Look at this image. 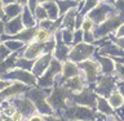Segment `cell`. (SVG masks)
<instances>
[{"instance_id": "cell-1", "label": "cell", "mask_w": 124, "mask_h": 121, "mask_svg": "<svg viewBox=\"0 0 124 121\" xmlns=\"http://www.w3.org/2000/svg\"><path fill=\"white\" fill-rule=\"evenodd\" d=\"M3 80H9V81H19V83H23L29 86H34V85H38V77L34 75L32 72L26 71V70H22L19 67H16L13 70H9L5 73L0 75Z\"/></svg>"}, {"instance_id": "cell-2", "label": "cell", "mask_w": 124, "mask_h": 121, "mask_svg": "<svg viewBox=\"0 0 124 121\" xmlns=\"http://www.w3.org/2000/svg\"><path fill=\"white\" fill-rule=\"evenodd\" d=\"M94 111L91 107L75 104V106H67V108L65 110V119L72 121H92L94 120Z\"/></svg>"}, {"instance_id": "cell-3", "label": "cell", "mask_w": 124, "mask_h": 121, "mask_svg": "<svg viewBox=\"0 0 124 121\" xmlns=\"http://www.w3.org/2000/svg\"><path fill=\"white\" fill-rule=\"evenodd\" d=\"M123 21V14H114L111 17H108L107 19H105L102 23L100 25H96L94 27V36L96 39H102V37H106L110 32H112L114 30H116L118 27L122 25Z\"/></svg>"}, {"instance_id": "cell-4", "label": "cell", "mask_w": 124, "mask_h": 121, "mask_svg": "<svg viewBox=\"0 0 124 121\" xmlns=\"http://www.w3.org/2000/svg\"><path fill=\"white\" fill-rule=\"evenodd\" d=\"M61 72H62V63L53 57L48 70L40 77H38V85L40 88H50L54 83V77Z\"/></svg>"}, {"instance_id": "cell-5", "label": "cell", "mask_w": 124, "mask_h": 121, "mask_svg": "<svg viewBox=\"0 0 124 121\" xmlns=\"http://www.w3.org/2000/svg\"><path fill=\"white\" fill-rule=\"evenodd\" d=\"M67 98H69V90L67 89L57 86V88L53 89L52 93H50V95L46 98V102L52 106L53 110L61 111V110H66V108H67Z\"/></svg>"}, {"instance_id": "cell-6", "label": "cell", "mask_w": 124, "mask_h": 121, "mask_svg": "<svg viewBox=\"0 0 124 121\" xmlns=\"http://www.w3.org/2000/svg\"><path fill=\"white\" fill-rule=\"evenodd\" d=\"M94 52V45L93 44H87V43H80L78 45H74V48L70 50L69 54V59L79 63L85 59H88L89 57Z\"/></svg>"}, {"instance_id": "cell-7", "label": "cell", "mask_w": 124, "mask_h": 121, "mask_svg": "<svg viewBox=\"0 0 124 121\" xmlns=\"http://www.w3.org/2000/svg\"><path fill=\"white\" fill-rule=\"evenodd\" d=\"M114 10H116L114 5L103 3V4H98L96 8H93L87 15L89 18L93 19V22H94L96 25H100V23H102L105 19H107L108 17L114 15V14H111Z\"/></svg>"}, {"instance_id": "cell-8", "label": "cell", "mask_w": 124, "mask_h": 121, "mask_svg": "<svg viewBox=\"0 0 124 121\" xmlns=\"http://www.w3.org/2000/svg\"><path fill=\"white\" fill-rule=\"evenodd\" d=\"M79 68L81 70V72L84 73L85 79H87V81H89V83H93V81L98 77L100 73L102 72L101 64L97 63V62H94V61H92V59L83 61L79 64Z\"/></svg>"}, {"instance_id": "cell-9", "label": "cell", "mask_w": 124, "mask_h": 121, "mask_svg": "<svg viewBox=\"0 0 124 121\" xmlns=\"http://www.w3.org/2000/svg\"><path fill=\"white\" fill-rule=\"evenodd\" d=\"M12 103L14 104V107L17 108V111H19L23 116H31L36 111L35 103L32 100H30L29 98H21V97H13L12 98Z\"/></svg>"}, {"instance_id": "cell-10", "label": "cell", "mask_w": 124, "mask_h": 121, "mask_svg": "<svg viewBox=\"0 0 124 121\" xmlns=\"http://www.w3.org/2000/svg\"><path fill=\"white\" fill-rule=\"evenodd\" d=\"M54 37H56V49H54V58L58 59L60 62L62 61H66V58H69V54H70V45L65 44L63 40H62V35H61V30H58L56 35H54Z\"/></svg>"}, {"instance_id": "cell-11", "label": "cell", "mask_w": 124, "mask_h": 121, "mask_svg": "<svg viewBox=\"0 0 124 121\" xmlns=\"http://www.w3.org/2000/svg\"><path fill=\"white\" fill-rule=\"evenodd\" d=\"M29 85L19 83V81H14L10 84V86H8L7 89H4L3 92H0V98L1 99H10L13 97H17L22 93H26L29 90Z\"/></svg>"}, {"instance_id": "cell-12", "label": "cell", "mask_w": 124, "mask_h": 121, "mask_svg": "<svg viewBox=\"0 0 124 121\" xmlns=\"http://www.w3.org/2000/svg\"><path fill=\"white\" fill-rule=\"evenodd\" d=\"M76 104L80 106H85V107H94V104L97 103V97L93 92L88 90V89H83L80 93H76L72 97Z\"/></svg>"}, {"instance_id": "cell-13", "label": "cell", "mask_w": 124, "mask_h": 121, "mask_svg": "<svg viewBox=\"0 0 124 121\" xmlns=\"http://www.w3.org/2000/svg\"><path fill=\"white\" fill-rule=\"evenodd\" d=\"M52 58H53L52 53L43 54V56H40L36 61H35L34 67H32V70H31V72H32L36 77H40L43 73H44L46 70H48L49 64H50V61H52Z\"/></svg>"}, {"instance_id": "cell-14", "label": "cell", "mask_w": 124, "mask_h": 121, "mask_svg": "<svg viewBox=\"0 0 124 121\" xmlns=\"http://www.w3.org/2000/svg\"><path fill=\"white\" fill-rule=\"evenodd\" d=\"M23 28H26V27L23 25L22 15H18V17L4 22V35H8V36H13L16 34L21 32Z\"/></svg>"}, {"instance_id": "cell-15", "label": "cell", "mask_w": 124, "mask_h": 121, "mask_svg": "<svg viewBox=\"0 0 124 121\" xmlns=\"http://www.w3.org/2000/svg\"><path fill=\"white\" fill-rule=\"evenodd\" d=\"M44 48H45V43L32 41L26 46L23 57L27 58V59H36V58L44 54Z\"/></svg>"}, {"instance_id": "cell-16", "label": "cell", "mask_w": 124, "mask_h": 121, "mask_svg": "<svg viewBox=\"0 0 124 121\" xmlns=\"http://www.w3.org/2000/svg\"><path fill=\"white\" fill-rule=\"evenodd\" d=\"M112 90H114V79L110 75H105L103 77H101L96 89L97 94H100L101 97H105L111 94Z\"/></svg>"}, {"instance_id": "cell-17", "label": "cell", "mask_w": 124, "mask_h": 121, "mask_svg": "<svg viewBox=\"0 0 124 121\" xmlns=\"http://www.w3.org/2000/svg\"><path fill=\"white\" fill-rule=\"evenodd\" d=\"M63 88H66L69 92L71 93H80L81 90L84 89V84H83V79H81L80 73L74 77H70V79H66L65 80V85Z\"/></svg>"}, {"instance_id": "cell-18", "label": "cell", "mask_w": 124, "mask_h": 121, "mask_svg": "<svg viewBox=\"0 0 124 121\" xmlns=\"http://www.w3.org/2000/svg\"><path fill=\"white\" fill-rule=\"evenodd\" d=\"M100 53L101 56H107V57H124V49L118 46L115 43H106L100 49Z\"/></svg>"}, {"instance_id": "cell-19", "label": "cell", "mask_w": 124, "mask_h": 121, "mask_svg": "<svg viewBox=\"0 0 124 121\" xmlns=\"http://www.w3.org/2000/svg\"><path fill=\"white\" fill-rule=\"evenodd\" d=\"M23 10V7L21 4H18L17 1L14 3H9L4 5V14H5V21H9L12 18H16L18 15H21ZM4 21V22H5Z\"/></svg>"}, {"instance_id": "cell-20", "label": "cell", "mask_w": 124, "mask_h": 121, "mask_svg": "<svg viewBox=\"0 0 124 121\" xmlns=\"http://www.w3.org/2000/svg\"><path fill=\"white\" fill-rule=\"evenodd\" d=\"M79 66H78L75 62L72 61H65L62 63V73L61 75L63 76V80L70 79V77H74L76 75H79Z\"/></svg>"}, {"instance_id": "cell-21", "label": "cell", "mask_w": 124, "mask_h": 121, "mask_svg": "<svg viewBox=\"0 0 124 121\" xmlns=\"http://www.w3.org/2000/svg\"><path fill=\"white\" fill-rule=\"evenodd\" d=\"M43 7L45 8L46 13H48V18L52 19V21H57L58 18H61L60 15V9H58V5L56 3V0H48L46 3L41 4Z\"/></svg>"}, {"instance_id": "cell-22", "label": "cell", "mask_w": 124, "mask_h": 121, "mask_svg": "<svg viewBox=\"0 0 124 121\" xmlns=\"http://www.w3.org/2000/svg\"><path fill=\"white\" fill-rule=\"evenodd\" d=\"M98 62L101 64V70L105 75H111L114 72V68H115V63H114V59L111 57H107V56H98Z\"/></svg>"}, {"instance_id": "cell-23", "label": "cell", "mask_w": 124, "mask_h": 121, "mask_svg": "<svg viewBox=\"0 0 124 121\" xmlns=\"http://www.w3.org/2000/svg\"><path fill=\"white\" fill-rule=\"evenodd\" d=\"M76 15H78V8H72V9H70L67 13L63 15V18H62L63 28H70V30L75 28Z\"/></svg>"}, {"instance_id": "cell-24", "label": "cell", "mask_w": 124, "mask_h": 121, "mask_svg": "<svg viewBox=\"0 0 124 121\" xmlns=\"http://www.w3.org/2000/svg\"><path fill=\"white\" fill-rule=\"evenodd\" d=\"M22 21H23V25H25L26 28H30V27H36V21L38 19L35 18V14L32 13V12L30 10L29 7H23V10H22Z\"/></svg>"}, {"instance_id": "cell-25", "label": "cell", "mask_w": 124, "mask_h": 121, "mask_svg": "<svg viewBox=\"0 0 124 121\" xmlns=\"http://www.w3.org/2000/svg\"><path fill=\"white\" fill-rule=\"evenodd\" d=\"M56 3L58 5V9H60V15L61 17H63L70 9L78 8L79 4H80L79 1H76V0H56Z\"/></svg>"}, {"instance_id": "cell-26", "label": "cell", "mask_w": 124, "mask_h": 121, "mask_svg": "<svg viewBox=\"0 0 124 121\" xmlns=\"http://www.w3.org/2000/svg\"><path fill=\"white\" fill-rule=\"evenodd\" d=\"M97 108L101 114H103L105 116H112L115 115L114 108L111 107V104L105 99V97H97Z\"/></svg>"}, {"instance_id": "cell-27", "label": "cell", "mask_w": 124, "mask_h": 121, "mask_svg": "<svg viewBox=\"0 0 124 121\" xmlns=\"http://www.w3.org/2000/svg\"><path fill=\"white\" fill-rule=\"evenodd\" d=\"M108 103L111 104V107L114 108H118L120 107L122 104L124 103V97L122 95V93L118 92V90H112L110 97H108Z\"/></svg>"}, {"instance_id": "cell-28", "label": "cell", "mask_w": 124, "mask_h": 121, "mask_svg": "<svg viewBox=\"0 0 124 121\" xmlns=\"http://www.w3.org/2000/svg\"><path fill=\"white\" fill-rule=\"evenodd\" d=\"M53 37V35L49 32L48 30H44V28H38L36 34H35V37H34V41H39V43H46L48 40Z\"/></svg>"}, {"instance_id": "cell-29", "label": "cell", "mask_w": 124, "mask_h": 121, "mask_svg": "<svg viewBox=\"0 0 124 121\" xmlns=\"http://www.w3.org/2000/svg\"><path fill=\"white\" fill-rule=\"evenodd\" d=\"M98 4H100L98 0H84V1H83V7H81L79 14H81V15H87L89 12H91L93 8H96L97 5H98Z\"/></svg>"}, {"instance_id": "cell-30", "label": "cell", "mask_w": 124, "mask_h": 121, "mask_svg": "<svg viewBox=\"0 0 124 121\" xmlns=\"http://www.w3.org/2000/svg\"><path fill=\"white\" fill-rule=\"evenodd\" d=\"M34 59H27V58L22 57V58H17V62H16V67H19L22 70H26V71H31L34 67Z\"/></svg>"}, {"instance_id": "cell-31", "label": "cell", "mask_w": 124, "mask_h": 121, "mask_svg": "<svg viewBox=\"0 0 124 121\" xmlns=\"http://www.w3.org/2000/svg\"><path fill=\"white\" fill-rule=\"evenodd\" d=\"M4 44H5L8 48L10 49V52H19L23 46H25L26 44L25 43H22V41H18V40H5V41H3Z\"/></svg>"}, {"instance_id": "cell-32", "label": "cell", "mask_w": 124, "mask_h": 121, "mask_svg": "<svg viewBox=\"0 0 124 121\" xmlns=\"http://www.w3.org/2000/svg\"><path fill=\"white\" fill-rule=\"evenodd\" d=\"M74 30L70 28H63L61 30V35H62V40H63L65 44L67 45H72V40H74Z\"/></svg>"}, {"instance_id": "cell-33", "label": "cell", "mask_w": 124, "mask_h": 121, "mask_svg": "<svg viewBox=\"0 0 124 121\" xmlns=\"http://www.w3.org/2000/svg\"><path fill=\"white\" fill-rule=\"evenodd\" d=\"M94 27H96V23L93 22V19L89 18L88 15H84V19H83V23H81L80 30H83L84 32H88V31H93Z\"/></svg>"}, {"instance_id": "cell-34", "label": "cell", "mask_w": 124, "mask_h": 121, "mask_svg": "<svg viewBox=\"0 0 124 121\" xmlns=\"http://www.w3.org/2000/svg\"><path fill=\"white\" fill-rule=\"evenodd\" d=\"M34 14H35V18H36L38 21H44V19H48V13H46L45 8L43 7L41 4H39V5L36 7Z\"/></svg>"}, {"instance_id": "cell-35", "label": "cell", "mask_w": 124, "mask_h": 121, "mask_svg": "<svg viewBox=\"0 0 124 121\" xmlns=\"http://www.w3.org/2000/svg\"><path fill=\"white\" fill-rule=\"evenodd\" d=\"M12 53H13V52H10V49L8 48L4 43L0 44V62H3L4 59H7V58L9 57Z\"/></svg>"}, {"instance_id": "cell-36", "label": "cell", "mask_w": 124, "mask_h": 121, "mask_svg": "<svg viewBox=\"0 0 124 121\" xmlns=\"http://www.w3.org/2000/svg\"><path fill=\"white\" fill-rule=\"evenodd\" d=\"M84 32V31H83ZM96 36L92 31H88V32H84L83 34V43H87V44H94L96 43Z\"/></svg>"}, {"instance_id": "cell-37", "label": "cell", "mask_w": 124, "mask_h": 121, "mask_svg": "<svg viewBox=\"0 0 124 121\" xmlns=\"http://www.w3.org/2000/svg\"><path fill=\"white\" fill-rule=\"evenodd\" d=\"M83 30H76L74 32V40H72V45H78L80 43H83Z\"/></svg>"}, {"instance_id": "cell-38", "label": "cell", "mask_w": 124, "mask_h": 121, "mask_svg": "<svg viewBox=\"0 0 124 121\" xmlns=\"http://www.w3.org/2000/svg\"><path fill=\"white\" fill-rule=\"evenodd\" d=\"M114 7L119 14H124V0H116L114 3Z\"/></svg>"}, {"instance_id": "cell-39", "label": "cell", "mask_w": 124, "mask_h": 121, "mask_svg": "<svg viewBox=\"0 0 124 121\" xmlns=\"http://www.w3.org/2000/svg\"><path fill=\"white\" fill-rule=\"evenodd\" d=\"M115 68H116V73L119 75V77H122L124 80V64L115 62Z\"/></svg>"}, {"instance_id": "cell-40", "label": "cell", "mask_w": 124, "mask_h": 121, "mask_svg": "<svg viewBox=\"0 0 124 121\" xmlns=\"http://www.w3.org/2000/svg\"><path fill=\"white\" fill-rule=\"evenodd\" d=\"M10 120L12 121H23V115L19 111H16L14 114L10 116Z\"/></svg>"}, {"instance_id": "cell-41", "label": "cell", "mask_w": 124, "mask_h": 121, "mask_svg": "<svg viewBox=\"0 0 124 121\" xmlns=\"http://www.w3.org/2000/svg\"><path fill=\"white\" fill-rule=\"evenodd\" d=\"M115 36L116 37H124V22L115 30Z\"/></svg>"}, {"instance_id": "cell-42", "label": "cell", "mask_w": 124, "mask_h": 121, "mask_svg": "<svg viewBox=\"0 0 124 121\" xmlns=\"http://www.w3.org/2000/svg\"><path fill=\"white\" fill-rule=\"evenodd\" d=\"M10 81L9 80H3L1 77H0V92H3L4 89H7L8 86H10Z\"/></svg>"}, {"instance_id": "cell-43", "label": "cell", "mask_w": 124, "mask_h": 121, "mask_svg": "<svg viewBox=\"0 0 124 121\" xmlns=\"http://www.w3.org/2000/svg\"><path fill=\"white\" fill-rule=\"evenodd\" d=\"M27 121H45V119H44V116H41L40 114H36V115H31Z\"/></svg>"}, {"instance_id": "cell-44", "label": "cell", "mask_w": 124, "mask_h": 121, "mask_svg": "<svg viewBox=\"0 0 124 121\" xmlns=\"http://www.w3.org/2000/svg\"><path fill=\"white\" fill-rule=\"evenodd\" d=\"M115 114L119 116V119H120V120H124V103H123L120 107L116 108V112H115Z\"/></svg>"}, {"instance_id": "cell-45", "label": "cell", "mask_w": 124, "mask_h": 121, "mask_svg": "<svg viewBox=\"0 0 124 121\" xmlns=\"http://www.w3.org/2000/svg\"><path fill=\"white\" fill-rule=\"evenodd\" d=\"M44 119H45V121H63L61 117H58V116H56V115H48V116H44Z\"/></svg>"}, {"instance_id": "cell-46", "label": "cell", "mask_w": 124, "mask_h": 121, "mask_svg": "<svg viewBox=\"0 0 124 121\" xmlns=\"http://www.w3.org/2000/svg\"><path fill=\"white\" fill-rule=\"evenodd\" d=\"M114 43L118 46H120L122 49H124V37H115L114 39Z\"/></svg>"}, {"instance_id": "cell-47", "label": "cell", "mask_w": 124, "mask_h": 121, "mask_svg": "<svg viewBox=\"0 0 124 121\" xmlns=\"http://www.w3.org/2000/svg\"><path fill=\"white\" fill-rule=\"evenodd\" d=\"M5 19V14H4V3L0 0V21Z\"/></svg>"}, {"instance_id": "cell-48", "label": "cell", "mask_w": 124, "mask_h": 121, "mask_svg": "<svg viewBox=\"0 0 124 121\" xmlns=\"http://www.w3.org/2000/svg\"><path fill=\"white\" fill-rule=\"evenodd\" d=\"M118 89H119V92L122 93V95L124 97V81H119L118 83Z\"/></svg>"}, {"instance_id": "cell-49", "label": "cell", "mask_w": 124, "mask_h": 121, "mask_svg": "<svg viewBox=\"0 0 124 121\" xmlns=\"http://www.w3.org/2000/svg\"><path fill=\"white\" fill-rule=\"evenodd\" d=\"M3 34H4V23H3V22H0V44L3 43V40H1Z\"/></svg>"}, {"instance_id": "cell-50", "label": "cell", "mask_w": 124, "mask_h": 121, "mask_svg": "<svg viewBox=\"0 0 124 121\" xmlns=\"http://www.w3.org/2000/svg\"><path fill=\"white\" fill-rule=\"evenodd\" d=\"M16 1H17L18 4H21L22 7H26L27 4H29V0H16Z\"/></svg>"}, {"instance_id": "cell-51", "label": "cell", "mask_w": 124, "mask_h": 121, "mask_svg": "<svg viewBox=\"0 0 124 121\" xmlns=\"http://www.w3.org/2000/svg\"><path fill=\"white\" fill-rule=\"evenodd\" d=\"M1 1L4 3V5H5V4H9V3H14L16 0H1Z\"/></svg>"}, {"instance_id": "cell-52", "label": "cell", "mask_w": 124, "mask_h": 121, "mask_svg": "<svg viewBox=\"0 0 124 121\" xmlns=\"http://www.w3.org/2000/svg\"><path fill=\"white\" fill-rule=\"evenodd\" d=\"M36 1L39 3V4H44V3H46L48 0H36Z\"/></svg>"}, {"instance_id": "cell-53", "label": "cell", "mask_w": 124, "mask_h": 121, "mask_svg": "<svg viewBox=\"0 0 124 121\" xmlns=\"http://www.w3.org/2000/svg\"><path fill=\"white\" fill-rule=\"evenodd\" d=\"M107 117H108V121H115V120H112V117H114V115H112V116H107Z\"/></svg>"}, {"instance_id": "cell-54", "label": "cell", "mask_w": 124, "mask_h": 121, "mask_svg": "<svg viewBox=\"0 0 124 121\" xmlns=\"http://www.w3.org/2000/svg\"><path fill=\"white\" fill-rule=\"evenodd\" d=\"M100 3H106V1H108V0H98Z\"/></svg>"}, {"instance_id": "cell-55", "label": "cell", "mask_w": 124, "mask_h": 121, "mask_svg": "<svg viewBox=\"0 0 124 121\" xmlns=\"http://www.w3.org/2000/svg\"><path fill=\"white\" fill-rule=\"evenodd\" d=\"M108 1H110V3H111V4H114V3H115V1H116V0H108Z\"/></svg>"}, {"instance_id": "cell-56", "label": "cell", "mask_w": 124, "mask_h": 121, "mask_svg": "<svg viewBox=\"0 0 124 121\" xmlns=\"http://www.w3.org/2000/svg\"><path fill=\"white\" fill-rule=\"evenodd\" d=\"M76 1H79V3H81V1H83V0H76Z\"/></svg>"}, {"instance_id": "cell-57", "label": "cell", "mask_w": 124, "mask_h": 121, "mask_svg": "<svg viewBox=\"0 0 124 121\" xmlns=\"http://www.w3.org/2000/svg\"><path fill=\"white\" fill-rule=\"evenodd\" d=\"M76 121H78V120H76Z\"/></svg>"}]
</instances>
